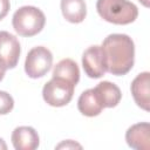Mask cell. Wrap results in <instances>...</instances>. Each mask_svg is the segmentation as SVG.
I'll use <instances>...</instances> for the list:
<instances>
[{
  "label": "cell",
  "instance_id": "obj_1",
  "mask_svg": "<svg viewBox=\"0 0 150 150\" xmlns=\"http://www.w3.org/2000/svg\"><path fill=\"white\" fill-rule=\"evenodd\" d=\"M107 71L112 75H125L130 71L135 60L134 41L127 34H110L102 42Z\"/></svg>",
  "mask_w": 150,
  "mask_h": 150
},
{
  "label": "cell",
  "instance_id": "obj_2",
  "mask_svg": "<svg viewBox=\"0 0 150 150\" xmlns=\"http://www.w3.org/2000/svg\"><path fill=\"white\" fill-rule=\"evenodd\" d=\"M96 9L100 16L115 25H128L136 20L137 7L128 0H97Z\"/></svg>",
  "mask_w": 150,
  "mask_h": 150
},
{
  "label": "cell",
  "instance_id": "obj_3",
  "mask_svg": "<svg viewBox=\"0 0 150 150\" xmlns=\"http://www.w3.org/2000/svg\"><path fill=\"white\" fill-rule=\"evenodd\" d=\"M46 18L41 9L34 6H22L13 14L12 25L14 30L21 36H34L45 26Z\"/></svg>",
  "mask_w": 150,
  "mask_h": 150
},
{
  "label": "cell",
  "instance_id": "obj_4",
  "mask_svg": "<svg viewBox=\"0 0 150 150\" xmlns=\"http://www.w3.org/2000/svg\"><path fill=\"white\" fill-rule=\"evenodd\" d=\"M75 86L61 77H52L42 89L43 100L52 107H63L68 104L74 94Z\"/></svg>",
  "mask_w": 150,
  "mask_h": 150
},
{
  "label": "cell",
  "instance_id": "obj_5",
  "mask_svg": "<svg viewBox=\"0 0 150 150\" xmlns=\"http://www.w3.org/2000/svg\"><path fill=\"white\" fill-rule=\"evenodd\" d=\"M53 64V55L49 49L38 46L30 49L26 56L25 71L32 79L45 76Z\"/></svg>",
  "mask_w": 150,
  "mask_h": 150
},
{
  "label": "cell",
  "instance_id": "obj_6",
  "mask_svg": "<svg viewBox=\"0 0 150 150\" xmlns=\"http://www.w3.org/2000/svg\"><path fill=\"white\" fill-rule=\"evenodd\" d=\"M82 67L84 73L91 79L102 77L105 71V61L101 46H91L84 50L82 55Z\"/></svg>",
  "mask_w": 150,
  "mask_h": 150
},
{
  "label": "cell",
  "instance_id": "obj_7",
  "mask_svg": "<svg viewBox=\"0 0 150 150\" xmlns=\"http://www.w3.org/2000/svg\"><path fill=\"white\" fill-rule=\"evenodd\" d=\"M20 52V43L16 36L6 30H0V62L7 69L16 66Z\"/></svg>",
  "mask_w": 150,
  "mask_h": 150
},
{
  "label": "cell",
  "instance_id": "obj_8",
  "mask_svg": "<svg viewBox=\"0 0 150 150\" xmlns=\"http://www.w3.org/2000/svg\"><path fill=\"white\" fill-rule=\"evenodd\" d=\"M131 94L138 107L149 111L150 109V74L144 71L138 74L131 82Z\"/></svg>",
  "mask_w": 150,
  "mask_h": 150
},
{
  "label": "cell",
  "instance_id": "obj_9",
  "mask_svg": "<svg viewBox=\"0 0 150 150\" xmlns=\"http://www.w3.org/2000/svg\"><path fill=\"white\" fill-rule=\"evenodd\" d=\"M128 145L136 150L150 149V125L146 122L131 125L125 132Z\"/></svg>",
  "mask_w": 150,
  "mask_h": 150
},
{
  "label": "cell",
  "instance_id": "obj_10",
  "mask_svg": "<svg viewBox=\"0 0 150 150\" xmlns=\"http://www.w3.org/2000/svg\"><path fill=\"white\" fill-rule=\"evenodd\" d=\"M12 143L16 150H34L39 146V135L32 127H18L12 132Z\"/></svg>",
  "mask_w": 150,
  "mask_h": 150
},
{
  "label": "cell",
  "instance_id": "obj_11",
  "mask_svg": "<svg viewBox=\"0 0 150 150\" xmlns=\"http://www.w3.org/2000/svg\"><path fill=\"white\" fill-rule=\"evenodd\" d=\"M101 104L103 108H114L116 107L122 97V93L120 88L109 81H103L100 82L95 88H94Z\"/></svg>",
  "mask_w": 150,
  "mask_h": 150
},
{
  "label": "cell",
  "instance_id": "obj_12",
  "mask_svg": "<svg viewBox=\"0 0 150 150\" xmlns=\"http://www.w3.org/2000/svg\"><path fill=\"white\" fill-rule=\"evenodd\" d=\"M77 108L80 112L88 117H94L101 114L103 105L101 104L94 88L83 91L77 100Z\"/></svg>",
  "mask_w": 150,
  "mask_h": 150
},
{
  "label": "cell",
  "instance_id": "obj_13",
  "mask_svg": "<svg viewBox=\"0 0 150 150\" xmlns=\"http://www.w3.org/2000/svg\"><path fill=\"white\" fill-rule=\"evenodd\" d=\"M61 11L63 18L71 23H80L87 15L84 0H61Z\"/></svg>",
  "mask_w": 150,
  "mask_h": 150
},
{
  "label": "cell",
  "instance_id": "obj_14",
  "mask_svg": "<svg viewBox=\"0 0 150 150\" xmlns=\"http://www.w3.org/2000/svg\"><path fill=\"white\" fill-rule=\"evenodd\" d=\"M53 77H61L69 82H71L74 86L77 84L80 80V69L75 61L71 59H63L61 60L53 70Z\"/></svg>",
  "mask_w": 150,
  "mask_h": 150
},
{
  "label": "cell",
  "instance_id": "obj_15",
  "mask_svg": "<svg viewBox=\"0 0 150 150\" xmlns=\"http://www.w3.org/2000/svg\"><path fill=\"white\" fill-rule=\"evenodd\" d=\"M14 107V101L13 97L6 93L0 90V115H6L9 111H12Z\"/></svg>",
  "mask_w": 150,
  "mask_h": 150
},
{
  "label": "cell",
  "instance_id": "obj_16",
  "mask_svg": "<svg viewBox=\"0 0 150 150\" xmlns=\"http://www.w3.org/2000/svg\"><path fill=\"white\" fill-rule=\"evenodd\" d=\"M63 148H66V149H74V148H79V149H81L82 146H81L79 143L74 142V141L68 139V141L62 142V143H60L59 145H56V149H63Z\"/></svg>",
  "mask_w": 150,
  "mask_h": 150
},
{
  "label": "cell",
  "instance_id": "obj_17",
  "mask_svg": "<svg viewBox=\"0 0 150 150\" xmlns=\"http://www.w3.org/2000/svg\"><path fill=\"white\" fill-rule=\"evenodd\" d=\"M9 0H0V20L4 19L9 11Z\"/></svg>",
  "mask_w": 150,
  "mask_h": 150
},
{
  "label": "cell",
  "instance_id": "obj_18",
  "mask_svg": "<svg viewBox=\"0 0 150 150\" xmlns=\"http://www.w3.org/2000/svg\"><path fill=\"white\" fill-rule=\"evenodd\" d=\"M6 70H7V68L0 62V81L4 79V76H5V71H6Z\"/></svg>",
  "mask_w": 150,
  "mask_h": 150
},
{
  "label": "cell",
  "instance_id": "obj_19",
  "mask_svg": "<svg viewBox=\"0 0 150 150\" xmlns=\"http://www.w3.org/2000/svg\"><path fill=\"white\" fill-rule=\"evenodd\" d=\"M7 149V145L5 143V141L2 138H0V150H6Z\"/></svg>",
  "mask_w": 150,
  "mask_h": 150
},
{
  "label": "cell",
  "instance_id": "obj_20",
  "mask_svg": "<svg viewBox=\"0 0 150 150\" xmlns=\"http://www.w3.org/2000/svg\"><path fill=\"white\" fill-rule=\"evenodd\" d=\"M138 1H139L143 6H145V7H149V5H150V4H149V0H138Z\"/></svg>",
  "mask_w": 150,
  "mask_h": 150
}]
</instances>
